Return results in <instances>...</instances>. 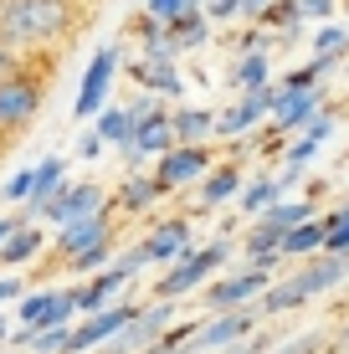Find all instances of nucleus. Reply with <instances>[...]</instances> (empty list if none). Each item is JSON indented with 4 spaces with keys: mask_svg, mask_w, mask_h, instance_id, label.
<instances>
[{
    "mask_svg": "<svg viewBox=\"0 0 349 354\" xmlns=\"http://www.w3.org/2000/svg\"><path fill=\"white\" fill-rule=\"evenodd\" d=\"M82 6L77 0H6L0 10V46L21 62L46 57L77 31Z\"/></svg>",
    "mask_w": 349,
    "mask_h": 354,
    "instance_id": "f257e3e1",
    "label": "nucleus"
},
{
    "mask_svg": "<svg viewBox=\"0 0 349 354\" xmlns=\"http://www.w3.org/2000/svg\"><path fill=\"white\" fill-rule=\"evenodd\" d=\"M41 93H46V77L36 67L21 62L10 72H0V139H16L41 113Z\"/></svg>",
    "mask_w": 349,
    "mask_h": 354,
    "instance_id": "f03ea898",
    "label": "nucleus"
},
{
    "mask_svg": "<svg viewBox=\"0 0 349 354\" xmlns=\"http://www.w3.org/2000/svg\"><path fill=\"white\" fill-rule=\"evenodd\" d=\"M232 257V241H206V247H185L180 257L170 262V272L160 277V288H154V298H185V292H196L206 277Z\"/></svg>",
    "mask_w": 349,
    "mask_h": 354,
    "instance_id": "7ed1b4c3",
    "label": "nucleus"
},
{
    "mask_svg": "<svg viewBox=\"0 0 349 354\" xmlns=\"http://www.w3.org/2000/svg\"><path fill=\"white\" fill-rule=\"evenodd\" d=\"M139 313V303H108V308H98V313H88L77 328H72V344H67V354H93V349H103V344H113L118 334L129 328V319Z\"/></svg>",
    "mask_w": 349,
    "mask_h": 354,
    "instance_id": "20e7f679",
    "label": "nucleus"
},
{
    "mask_svg": "<svg viewBox=\"0 0 349 354\" xmlns=\"http://www.w3.org/2000/svg\"><path fill=\"white\" fill-rule=\"evenodd\" d=\"M113 77H118V46H98L93 62H88V72H82V82H77V103H72V113H77V118H98L108 108Z\"/></svg>",
    "mask_w": 349,
    "mask_h": 354,
    "instance_id": "39448f33",
    "label": "nucleus"
},
{
    "mask_svg": "<svg viewBox=\"0 0 349 354\" xmlns=\"http://www.w3.org/2000/svg\"><path fill=\"white\" fill-rule=\"evenodd\" d=\"M113 205V195H108L98 180H67L62 190L46 201V211H41V221H52V226H67V221H77V216H93V211H108Z\"/></svg>",
    "mask_w": 349,
    "mask_h": 354,
    "instance_id": "423d86ee",
    "label": "nucleus"
},
{
    "mask_svg": "<svg viewBox=\"0 0 349 354\" xmlns=\"http://www.w3.org/2000/svg\"><path fill=\"white\" fill-rule=\"evenodd\" d=\"M247 334H252V313L247 308H226V313H216L211 324L190 328V339H185L180 354H226L232 344H242Z\"/></svg>",
    "mask_w": 349,
    "mask_h": 354,
    "instance_id": "0eeeda50",
    "label": "nucleus"
},
{
    "mask_svg": "<svg viewBox=\"0 0 349 354\" xmlns=\"http://www.w3.org/2000/svg\"><path fill=\"white\" fill-rule=\"evenodd\" d=\"M175 308H180L175 298H154V303H139V313L129 319V328L113 339V344L124 349V354H144L149 344H160V339H164V328L175 324Z\"/></svg>",
    "mask_w": 349,
    "mask_h": 354,
    "instance_id": "6e6552de",
    "label": "nucleus"
},
{
    "mask_svg": "<svg viewBox=\"0 0 349 354\" xmlns=\"http://www.w3.org/2000/svg\"><path fill=\"white\" fill-rule=\"evenodd\" d=\"M267 288H272V283H267V267H247V272L236 267V272H226L221 283H211L200 303H206L211 313H226V308H242V303L262 298Z\"/></svg>",
    "mask_w": 349,
    "mask_h": 354,
    "instance_id": "1a4fd4ad",
    "label": "nucleus"
},
{
    "mask_svg": "<svg viewBox=\"0 0 349 354\" xmlns=\"http://www.w3.org/2000/svg\"><path fill=\"white\" fill-rule=\"evenodd\" d=\"M16 319L21 328H52V324H72L77 319V303H72V288H41V292H26V298L16 303Z\"/></svg>",
    "mask_w": 349,
    "mask_h": 354,
    "instance_id": "9d476101",
    "label": "nucleus"
},
{
    "mask_svg": "<svg viewBox=\"0 0 349 354\" xmlns=\"http://www.w3.org/2000/svg\"><path fill=\"white\" fill-rule=\"evenodd\" d=\"M154 175H160L164 190H185L190 180H206L211 175V149H206V144H175L170 154L154 160Z\"/></svg>",
    "mask_w": 349,
    "mask_h": 354,
    "instance_id": "9b49d317",
    "label": "nucleus"
},
{
    "mask_svg": "<svg viewBox=\"0 0 349 354\" xmlns=\"http://www.w3.org/2000/svg\"><path fill=\"white\" fill-rule=\"evenodd\" d=\"M272 97L278 88H257V93H242L232 108L216 113V139H236V133H252L262 118H272Z\"/></svg>",
    "mask_w": 349,
    "mask_h": 354,
    "instance_id": "f8f14e48",
    "label": "nucleus"
},
{
    "mask_svg": "<svg viewBox=\"0 0 349 354\" xmlns=\"http://www.w3.org/2000/svg\"><path fill=\"white\" fill-rule=\"evenodd\" d=\"M134 82L144 93H154V97H180V93H185V77H180V67H175V46H154V52H144L134 62Z\"/></svg>",
    "mask_w": 349,
    "mask_h": 354,
    "instance_id": "ddd939ff",
    "label": "nucleus"
},
{
    "mask_svg": "<svg viewBox=\"0 0 349 354\" xmlns=\"http://www.w3.org/2000/svg\"><path fill=\"white\" fill-rule=\"evenodd\" d=\"M113 236V205L108 211H93V216H77V221H67V226H57V257L72 262L77 252H88V247H98V241Z\"/></svg>",
    "mask_w": 349,
    "mask_h": 354,
    "instance_id": "4468645a",
    "label": "nucleus"
},
{
    "mask_svg": "<svg viewBox=\"0 0 349 354\" xmlns=\"http://www.w3.org/2000/svg\"><path fill=\"white\" fill-rule=\"evenodd\" d=\"M344 277H349V252H323L319 262H303L293 277H287V283H293V292L308 303V298H319V292L339 288Z\"/></svg>",
    "mask_w": 349,
    "mask_h": 354,
    "instance_id": "2eb2a0df",
    "label": "nucleus"
},
{
    "mask_svg": "<svg viewBox=\"0 0 349 354\" xmlns=\"http://www.w3.org/2000/svg\"><path fill=\"white\" fill-rule=\"evenodd\" d=\"M319 88H278V97H272V129L278 133H298L308 124V118L319 113Z\"/></svg>",
    "mask_w": 349,
    "mask_h": 354,
    "instance_id": "dca6fc26",
    "label": "nucleus"
},
{
    "mask_svg": "<svg viewBox=\"0 0 349 354\" xmlns=\"http://www.w3.org/2000/svg\"><path fill=\"white\" fill-rule=\"evenodd\" d=\"M329 133H334V113H323V108H319V113L298 129V139L283 144V169H303V165L323 149V144H329Z\"/></svg>",
    "mask_w": 349,
    "mask_h": 354,
    "instance_id": "f3484780",
    "label": "nucleus"
},
{
    "mask_svg": "<svg viewBox=\"0 0 349 354\" xmlns=\"http://www.w3.org/2000/svg\"><path fill=\"white\" fill-rule=\"evenodd\" d=\"M160 195H170V190L160 185V175H139V169H129V175L118 180V190H113V211L144 216L149 205H160Z\"/></svg>",
    "mask_w": 349,
    "mask_h": 354,
    "instance_id": "a211bd4d",
    "label": "nucleus"
},
{
    "mask_svg": "<svg viewBox=\"0 0 349 354\" xmlns=\"http://www.w3.org/2000/svg\"><path fill=\"white\" fill-rule=\"evenodd\" d=\"M139 247L149 252V262H175L180 252L190 247V221H185V216H170V221H160Z\"/></svg>",
    "mask_w": 349,
    "mask_h": 354,
    "instance_id": "6ab92c4d",
    "label": "nucleus"
},
{
    "mask_svg": "<svg viewBox=\"0 0 349 354\" xmlns=\"http://www.w3.org/2000/svg\"><path fill=\"white\" fill-rule=\"evenodd\" d=\"M293 180H298V169H283V175H262V180H252V185H242V211L247 216H262L267 205H278L287 190H293Z\"/></svg>",
    "mask_w": 349,
    "mask_h": 354,
    "instance_id": "aec40b11",
    "label": "nucleus"
},
{
    "mask_svg": "<svg viewBox=\"0 0 349 354\" xmlns=\"http://www.w3.org/2000/svg\"><path fill=\"white\" fill-rule=\"evenodd\" d=\"M62 185H67V160H62V154H46V160L36 165V190H31V201H26V216H31V221H41L46 201H52Z\"/></svg>",
    "mask_w": 349,
    "mask_h": 354,
    "instance_id": "412c9836",
    "label": "nucleus"
},
{
    "mask_svg": "<svg viewBox=\"0 0 349 354\" xmlns=\"http://www.w3.org/2000/svg\"><path fill=\"white\" fill-rule=\"evenodd\" d=\"M170 124H175V139L180 144H206V139H216V113H211V108L180 103V108H170Z\"/></svg>",
    "mask_w": 349,
    "mask_h": 354,
    "instance_id": "4be33fe9",
    "label": "nucleus"
},
{
    "mask_svg": "<svg viewBox=\"0 0 349 354\" xmlns=\"http://www.w3.org/2000/svg\"><path fill=\"white\" fill-rule=\"evenodd\" d=\"M232 88H236V93L272 88V62H267V52H262V46H247V52L236 57V67H232Z\"/></svg>",
    "mask_w": 349,
    "mask_h": 354,
    "instance_id": "5701e85b",
    "label": "nucleus"
},
{
    "mask_svg": "<svg viewBox=\"0 0 349 354\" xmlns=\"http://www.w3.org/2000/svg\"><path fill=\"white\" fill-rule=\"evenodd\" d=\"M93 129H98V139L103 144H118V149H129V144H134V108L129 103H108L98 118H93Z\"/></svg>",
    "mask_w": 349,
    "mask_h": 354,
    "instance_id": "b1692460",
    "label": "nucleus"
},
{
    "mask_svg": "<svg viewBox=\"0 0 349 354\" xmlns=\"http://www.w3.org/2000/svg\"><path fill=\"white\" fill-rule=\"evenodd\" d=\"M211 36V16H206V6H185L180 16L170 21V46L175 52H190V46H200Z\"/></svg>",
    "mask_w": 349,
    "mask_h": 354,
    "instance_id": "393cba45",
    "label": "nucleus"
},
{
    "mask_svg": "<svg viewBox=\"0 0 349 354\" xmlns=\"http://www.w3.org/2000/svg\"><path fill=\"white\" fill-rule=\"evenodd\" d=\"M41 247H46V236L36 231V221H26V226H16L6 241H0V262H6V267H21V262L41 257Z\"/></svg>",
    "mask_w": 349,
    "mask_h": 354,
    "instance_id": "a878e982",
    "label": "nucleus"
},
{
    "mask_svg": "<svg viewBox=\"0 0 349 354\" xmlns=\"http://www.w3.org/2000/svg\"><path fill=\"white\" fill-rule=\"evenodd\" d=\"M344 52H349V31L334 26V21H323V26L314 31V67H319V72H334Z\"/></svg>",
    "mask_w": 349,
    "mask_h": 354,
    "instance_id": "bb28decb",
    "label": "nucleus"
},
{
    "mask_svg": "<svg viewBox=\"0 0 349 354\" xmlns=\"http://www.w3.org/2000/svg\"><path fill=\"white\" fill-rule=\"evenodd\" d=\"M323 236H329V221H303V226H293L283 236V257L293 262V257H314V252H323Z\"/></svg>",
    "mask_w": 349,
    "mask_h": 354,
    "instance_id": "cd10ccee",
    "label": "nucleus"
},
{
    "mask_svg": "<svg viewBox=\"0 0 349 354\" xmlns=\"http://www.w3.org/2000/svg\"><path fill=\"white\" fill-rule=\"evenodd\" d=\"M232 195H242V169L236 165L211 169L206 185H200V205H221V201H232Z\"/></svg>",
    "mask_w": 349,
    "mask_h": 354,
    "instance_id": "c85d7f7f",
    "label": "nucleus"
},
{
    "mask_svg": "<svg viewBox=\"0 0 349 354\" xmlns=\"http://www.w3.org/2000/svg\"><path fill=\"white\" fill-rule=\"evenodd\" d=\"M303 6H298V0H272L267 6V16H262V26H272L278 36H298V26H303Z\"/></svg>",
    "mask_w": 349,
    "mask_h": 354,
    "instance_id": "c756f323",
    "label": "nucleus"
},
{
    "mask_svg": "<svg viewBox=\"0 0 349 354\" xmlns=\"http://www.w3.org/2000/svg\"><path fill=\"white\" fill-rule=\"evenodd\" d=\"M113 262V236L98 241V247H88V252H77V257L67 262V272H77V277H93V272H103V267Z\"/></svg>",
    "mask_w": 349,
    "mask_h": 354,
    "instance_id": "7c9ffc66",
    "label": "nucleus"
},
{
    "mask_svg": "<svg viewBox=\"0 0 349 354\" xmlns=\"http://www.w3.org/2000/svg\"><path fill=\"white\" fill-rule=\"evenodd\" d=\"M67 344H72V324H52V328H36L31 334V354H67Z\"/></svg>",
    "mask_w": 349,
    "mask_h": 354,
    "instance_id": "2f4dec72",
    "label": "nucleus"
},
{
    "mask_svg": "<svg viewBox=\"0 0 349 354\" xmlns=\"http://www.w3.org/2000/svg\"><path fill=\"white\" fill-rule=\"evenodd\" d=\"M267 221H278L283 231H293V226H303V221H314V205L308 201H278V205H267Z\"/></svg>",
    "mask_w": 349,
    "mask_h": 354,
    "instance_id": "473e14b6",
    "label": "nucleus"
},
{
    "mask_svg": "<svg viewBox=\"0 0 349 354\" xmlns=\"http://www.w3.org/2000/svg\"><path fill=\"white\" fill-rule=\"evenodd\" d=\"M31 190H36V165H31V169H16V175L0 185V195H6L10 205H26V201H31Z\"/></svg>",
    "mask_w": 349,
    "mask_h": 354,
    "instance_id": "72a5a7b5",
    "label": "nucleus"
},
{
    "mask_svg": "<svg viewBox=\"0 0 349 354\" xmlns=\"http://www.w3.org/2000/svg\"><path fill=\"white\" fill-rule=\"evenodd\" d=\"M298 292H293V283H272L267 292H262V313H287V308H298Z\"/></svg>",
    "mask_w": 349,
    "mask_h": 354,
    "instance_id": "f704fd0d",
    "label": "nucleus"
},
{
    "mask_svg": "<svg viewBox=\"0 0 349 354\" xmlns=\"http://www.w3.org/2000/svg\"><path fill=\"white\" fill-rule=\"evenodd\" d=\"M144 10H149L154 21H164V26H170L180 10H185V0H144Z\"/></svg>",
    "mask_w": 349,
    "mask_h": 354,
    "instance_id": "c9c22d12",
    "label": "nucleus"
},
{
    "mask_svg": "<svg viewBox=\"0 0 349 354\" xmlns=\"http://www.w3.org/2000/svg\"><path fill=\"white\" fill-rule=\"evenodd\" d=\"M319 77H323V72H319L314 62H308V67H293V72H287V77H283V88H314Z\"/></svg>",
    "mask_w": 349,
    "mask_h": 354,
    "instance_id": "e433bc0d",
    "label": "nucleus"
},
{
    "mask_svg": "<svg viewBox=\"0 0 349 354\" xmlns=\"http://www.w3.org/2000/svg\"><path fill=\"white\" fill-rule=\"evenodd\" d=\"M206 16L211 21H236L242 16V0H206Z\"/></svg>",
    "mask_w": 349,
    "mask_h": 354,
    "instance_id": "4c0bfd02",
    "label": "nucleus"
},
{
    "mask_svg": "<svg viewBox=\"0 0 349 354\" xmlns=\"http://www.w3.org/2000/svg\"><path fill=\"white\" fill-rule=\"evenodd\" d=\"M303 6V16H314V21H329L334 10H339V0H298Z\"/></svg>",
    "mask_w": 349,
    "mask_h": 354,
    "instance_id": "58836bf2",
    "label": "nucleus"
},
{
    "mask_svg": "<svg viewBox=\"0 0 349 354\" xmlns=\"http://www.w3.org/2000/svg\"><path fill=\"white\" fill-rule=\"evenodd\" d=\"M77 154H82V160H98V154H103V139H98V129H88V133L77 139Z\"/></svg>",
    "mask_w": 349,
    "mask_h": 354,
    "instance_id": "ea45409f",
    "label": "nucleus"
},
{
    "mask_svg": "<svg viewBox=\"0 0 349 354\" xmlns=\"http://www.w3.org/2000/svg\"><path fill=\"white\" fill-rule=\"evenodd\" d=\"M26 298V283L21 277H0V303H21Z\"/></svg>",
    "mask_w": 349,
    "mask_h": 354,
    "instance_id": "a19ab883",
    "label": "nucleus"
},
{
    "mask_svg": "<svg viewBox=\"0 0 349 354\" xmlns=\"http://www.w3.org/2000/svg\"><path fill=\"white\" fill-rule=\"evenodd\" d=\"M267 6H272V0H242V21H262Z\"/></svg>",
    "mask_w": 349,
    "mask_h": 354,
    "instance_id": "79ce46f5",
    "label": "nucleus"
},
{
    "mask_svg": "<svg viewBox=\"0 0 349 354\" xmlns=\"http://www.w3.org/2000/svg\"><path fill=\"white\" fill-rule=\"evenodd\" d=\"M26 221H31V216H26V211H21V216H6V221H0V241H6V236H10V231H16V226H26Z\"/></svg>",
    "mask_w": 349,
    "mask_h": 354,
    "instance_id": "37998d69",
    "label": "nucleus"
},
{
    "mask_svg": "<svg viewBox=\"0 0 349 354\" xmlns=\"http://www.w3.org/2000/svg\"><path fill=\"white\" fill-rule=\"evenodd\" d=\"M314 344H319V339H314V334H308V339H293V344H287L283 354H314Z\"/></svg>",
    "mask_w": 349,
    "mask_h": 354,
    "instance_id": "c03bdc74",
    "label": "nucleus"
},
{
    "mask_svg": "<svg viewBox=\"0 0 349 354\" xmlns=\"http://www.w3.org/2000/svg\"><path fill=\"white\" fill-rule=\"evenodd\" d=\"M10 67H21V57H10L6 46H0V72H10Z\"/></svg>",
    "mask_w": 349,
    "mask_h": 354,
    "instance_id": "a18cd8bd",
    "label": "nucleus"
},
{
    "mask_svg": "<svg viewBox=\"0 0 349 354\" xmlns=\"http://www.w3.org/2000/svg\"><path fill=\"white\" fill-rule=\"evenodd\" d=\"M6 339H10V324H6V319H0V344H6Z\"/></svg>",
    "mask_w": 349,
    "mask_h": 354,
    "instance_id": "49530a36",
    "label": "nucleus"
},
{
    "mask_svg": "<svg viewBox=\"0 0 349 354\" xmlns=\"http://www.w3.org/2000/svg\"><path fill=\"white\" fill-rule=\"evenodd\" d=\"M185 6H206V0H185Z\"/></svg>",
    "mask_w": 349,
    "mask_h": 354,
    "instance_id": "de8ad7c7",
    "label": "nucleus"
},
{
    "mask_svg": "<svg viewBox=\"0 0 349 354\" xmlns=\"http://www.w3.org/2000/svg\"><path fill=\"white\" fill-rule=\"evenodd\" d=\"M0 10H6V0H0Z\"/></svg>",
    "mask_w": 349,
    "mask_h": 354,
    "instance_id": "09e8293b",
    "label": "nucleus"
},
{
    "mask_svg": "<svg viewBox=\"0 0 349 354\" xmlns=\"http://www.w3.org/2000/svg\"><path fill=\"white\" fill-rule=\"evenodd\" d=\"M0 144H6V139H0Z\"/></svg>",
    "mask_w": 349,
    "mask_h": 354,
    "instance_id": "8fccbe9b",
    "label": "nucleus"
}]
</instances>
